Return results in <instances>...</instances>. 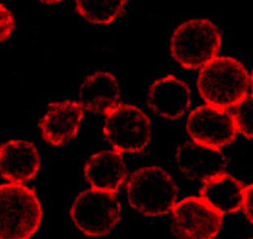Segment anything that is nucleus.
Listing matches in <instances>:
<instances>
[{
    "label": "nucleus",
    "mask_w": 253,
    "mask_h": 239,
    "mask_svg": "<svg viewBox=\"0 0 253 239\" xmlns=\"http://www.w3.org/2000/svg\"><path fill=\"white\" fill-rule=\"evenodd\" d=\"M16 29V20L13 12L3 3L0 4V41L4 42L11 38Z\"/></svg>",
    "instance_id": "a211bd4d"
},
{
    "label": "nucleus",
    "mask_w": 253,
    "mask_h": 239,
    "mask_svg": "<svg viewBox=\"0 0 253 239\" xmlns=\"http://www.w3.org/2000/svg\"><path fill=\"white\" fill-rule=\"evenodd\" d=\"M76 228L88 237H103L115 228L122 205L115 193L91 188L79 193L70 210Z\"/></svg>",
    "instance_id": "39448f33"
},
{
    "label": "nucleus",
    "mask_w": 253,
    "mask_h": 239,
    "mask_svg": "<svg viewBox=\"0 0 253 239\" xmlns=\"http://www.w3.org/2000/svg\"><path fill=\"white\" fill-rule=\"evenodd\" d=\"M121 88L114 75L98 71L85 78L79 91L80 102L85 110L105 115L121 103Z\"/></svg>",
    "instance_id": "4468645a"
},
{
    "label": "nucleus",
    "mask_w": 253,
    "mask_h": 239,
    "mask_svg": "<svg viewBox=\"0 0 253 239\" xmlns=\"http://www.w3.org/2000/svg\"><path fill=\"white\" fill-rule=\"evenodd\" d=\"M84 175L94 189L117 194L128 175L123 154L115 151L93 154L85 162Z\"/></svg>",
    "instance_id": "ddd939ff"
},
{
    "label": "nucleus",
    "mask_w": 253,
    "mask_h": 239,
    "mask_svg": "<svg viewBox=\"0 0 253 239\" xmlns=\"http://www.w3.org/2000/svg\"><path fill=\"white\" fill-rule=\"evenodd\" d=\"M232 115L238 132L247 138H253V95L241 100Z\"/></svg>",
    "instance_id": "f3484780"
},
{
    "label": "nucleus",
    "mask_w": 253,
    "mask_h": 239,
    "mask_svg": "<svg viewBox=\"0 0 253 239\" xmlns=\"http://www.w3.org/2000/svg\"><path fill=\"white\" fill-rule=\"evenodd\" d=\"M243 209L247 219L253 225V183L245 188Z\"/></svg>",
    "instance_id": "6ab92c4d"
},
{
    "label": "nucleus",
    "mask_w": 253,
    "mask_h": 239,
    "mask_svg": "<svg viewBox=\"0 0 253 239\" xmlns=\"http://www.w3.org/2000/svg\"><path fill=\"white\" fill-rule=\"evenodd\" d=\"M126 193L132 208L146 217L169 214L177 203V185L160 166H144L132 173Z\"/></svg>",
    "instance_id": "7ed1b4c3"
},
{
    "label": "nucleus",
    "mask_w": 253,
    "mask_h": 239,
    "mask_svg": "<svg viewBox=\"0 0 253 239\" xmlns=\"http://www.w3.org/2000/svg\"><path fill=\"white\" fill-rule=\"evenodd\" d=\"M186 128L193 142L217 149L232 143L238 133L233 115L227 109L209 104L193 109Z\"/></svg>",
    "instance_id": "6e6552de"
},
{
    "label": "nucleus",
    "mask_w": 253,
    "mask_h": 239,
    "mask_svg": "<svg viewBox=\"0 0 253 239\" xmlns=\"http://www.w3.org/2000/svg\"><path fill=\"white\" fill-rule=\"evenodd\" d=\"M222 45L218 27L206 18H195L178 25L171 34L172 58L185 69L202 68L217 58Z\"/></svg>",
    "instance_id": "20e7f679"
},
{
    "label": "nucleus",
    "mask_w": 253,
    "mask_h": 239,
    "mask_svg": "<svg viewBox=\"0 0 253 239\" xmlns=\"http://www.w3.org/2000/svg\"><path fill=\"white\" fill-rule=\"evenodd\" d=\"M40 169V154L33 142L11 139L0 146L1 175L9 183L25 184L35 179Z\"/></svg>",
    "instance_id": "9b49d317"
},
{
    "label": "nucleus",
    "mask_w": 253,
    "mask_h": 239,
    "mask_svg": "<svg viewBox=\"0 0 253 239\" xmlns=\"http://www.w3.org/2000/svg\"><path fill=\"white\" fill-rule=\"evenodd\" d=\"M245 188L242 182L224 172L203 183L200 197L221 214H233L243 208Z\"/></svg>",
    "instance_id": "2eb2a0df"
},
{
    "label": "nucleus",
    "mask_w": 253,
    "mask_h": 239,
    "mask_svg": "<svg viewBox=\"0 0 253 239\" xmlns=\"http://www.w3.org/2000/svg\"><path fill=\"white\" fill-rule=\"evenodd\" d=\"M0 239H31L40 229L43 208L36 191L25 184L0 186Z\"/></svg>",
    "instance_id": "f03ea898"
},
{
    "label": "nucleus",
    "mask_w": 253,
    "mask_h": 239,
    "mask_svg": "<svg viewBox=\"0 0 253 239\" xmlns=\"http://www.w3.org/2000/svg\"><path fill=\"white\" fill-rule=\"evenodd\" d=\"M147 101L149 108L158 116L175 120L182 118L190 108L191 91L186 82L169 75L151 83Z\"/></svg>",
    "instance_id": "9d476101"
},
{
    "label": "nucleus",
    "mask_w": 253,
    "mask_h": 239,
    "mask_svg": "<svg viewBox=\"0 0 253 239\" xmlns=\"http://www.w3.org/2000/svg\"><path fill=\"white\" fill-rule=\"evenodd\" d=\"M171 213V228L178 239H213L223 223V215L202 197L181 199L174 206Z\"/></svg>",
    "instance_id": "0eeeda50"
},
{
    "label": "nucleus",
    "mask_w": 253,
    "mask_h": 239,
    "mask_svg": "<svg viewBox=\"0 0 253 239\" xmlns=\"http://www.w3.org/2000/svg\"><path fill=\"white\" fill-rule=\"evenodd\" d=\"M250 84H251L252 91H253V71H252L251 78H250Z\"/></svg>",
    "instance_id": "aec40b11"
},
{
    "label": "nucleus",
    "mask_w": 253,
    "mask_h": 239,
    "mask_svg": "<svg viewBox=\"0 0 253 239\" xmlns=\"http://www.w3.org/2000/svg\"><path fill=\"white\" fill-rule=\"evenodd\" d=\"M175 162L185 177L202 183L224 173L227 167V160L220 149L193 141L178 147Z\"/></svg>",
    "instance_id": "f8f14e48"
},
{
    "label": "nucleus",
    "mask_w": 253,
    "mask_h": 239,
    "mask_svg": "<svg viewBox=\"0 0 253 239\" xmlns=\"http://www.w3.org/2000/svg\"><path fill=\"white\" fill-rule=\"evenodd\" d=\"M103 133L114 151L137 154L151 142L152 127L150 118L138 107L122 104L105 114Z\"/></svg>",
    "instance_id": "423d86ee"
},
{
    "label": "nucleus",
    "mask_w": 253,
    "mask_h": 239,
    "mask_svg": "<svg viewBox=\"0 0 253 239\" xmlns=\"http://www.w3.org/2000/svg\"><path fill=\"white\" fill-rule=\"evenodd\" d=\"M253 239V238H250V239Z\"/></svg>",
    "instance_id": "412c9836"
},
{
    "label": "nucleus",
    "mask_w": 253,
    "mask_h": 239,
    "mask_svg": "<svg viewBox=\"0 0 253 239\" xmlns=\"http://www.w3.org/2000/svg\"><path fill=\"white\" fill-rule=\"evenodd\" d=\"M126 1H76L80 16L95 25H109L124 12Z\"/></svg>",
    "instance_id": "dca6fc26"
},
{
    "label": "nucleus",
    "mask_w": 253,
    "mask_h": 239,
    "mask_svg": "<svg viewBox=\"0 0 253 239\" xmlns=\"http://www.w3.org/2000/svg\"><path fill=\"white\" fill-rule=\"evenodd\" d=\"M197 86L207 104L227 109L236 107L248 95L250 77L242 62L222 56L202 67Z\"/></svg>",
    "instance_id": "f257e3e1"
},
{
    "label": "nucleus",
    "mask_w": 253,
    "mask_h": 239,
    "mask_svg": "<svg viewBox=\"0 0 253 239\" xmlns=\"http://www.w3.org/2000/svg\"><path fill=\"white\" fill-rule=\"evenodd\" d=\"M84 116V108L77 100L49 103L39 122L44 142L53 146L69 143L78 135Z\"/></svg>",
    "instance_id": "1a4fd4ad"
}]
</instances>
